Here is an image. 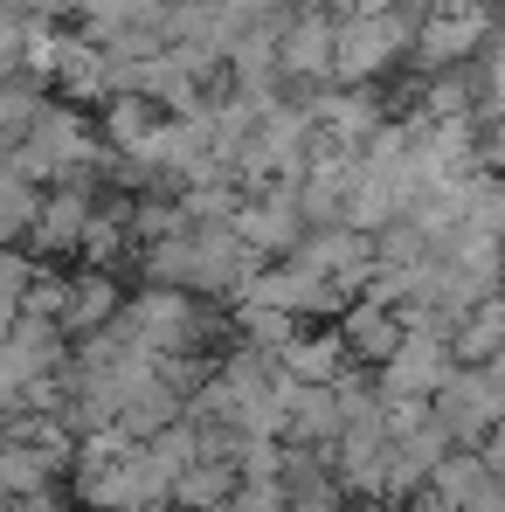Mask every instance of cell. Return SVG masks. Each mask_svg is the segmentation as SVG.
Here are the masks:
<instances>
[{
    "instance_id": "cell-6",
    "label": "cell",
    "mask_w": 505,
    "mask_h": 512,
    "mask_svg": "<svg viewBox=\"0 0 505 512\" xmlns=\"http://www.w3.org/2000/svg\"><path fill=\"white\" fill-rule=\"evenodd\" d=\"M229 229H236L256 256H284V250H298V243L312 236V222H305V208H298V187H277V194H263V201H243V208L229 215Z\"/></svg>"
},
{
    "instance_id": "cell-14",
    "label": "cell",
    "mask_w": 505,
    "mask_h": 512,
    "mask_svg": "<svg viewBox=\"0 0 505 512\" xmlns=\"http://www.w3.org/2000/svg\"><path fill=\"white\" fill-rule=\"evenodd\" d=\"M28 35H35V21H28L14 0H0V77H21V63H28Z\"/></svg>"
},
{
    "instance_id": "cell-2",
    "label": "cell",
    "mask_w": 505,
    "mask_h": 512,
    "mask_svg": "<svg viewBox=\"0 0 505 512\" xmlns=\"http://www.w3.org/2000/svg\"><path fill=\"white\" fill-rule=\"evenodd\" d=\"M492 28H499L492 7L436 0V7L422 14V28H416V63L429 70V77H436V70H464V63H478V56L492 49Z\"/></svg>"
},
{
    "instance_id": "cell-8",
    "label": "cell",
    "mask_w": 505,
    "mask_h": 512,
    "mask_svg": "<svg viewBox=\"0 0 505 512\" xmlns=\"http://www.w3.org/2000/svg\"><path fill=\"white\" fill-rule=\"evenodd\" d=\"M339 340L353 346L360 360H388L395 346L409 340V326H402V312H395V305H374V298H353V305L339 312Z\"/></svg>"
},
{
    "instance_id": "cell-3",
    "label": "cell",
    "mask_w": 505,
    "mask_h": 512,
    "mask_svg": "<svg viewBox=\"0 0 505 512\" xmlns=\"http://www.w3.org/2000/svg\"><path fill=\"white\" fill-rule=\"evenodd\" d=\"M381 381H388V395H395V402L443 395V388L457 381V346L443 340V333H429V326H409V340L381 360Z\"/></svg>"
},
{
    "instance_id": "cell-5",
    "label": "cell",
    "mask_w": 505,
    "mask_h": 512,
    "mask_svg": "<svg viewBox=\"0 0 505 512\" xmlns=\"http://www.w3.org/2000/svg\"><path fill=\"white\" fill-rule=\"evenodd\" d=\"M125 326L153 346V353H180V346L201 340V298L194 291H173V284H153L146 298L125 305Z\"/></svg>"
},
{
    "instance_id": "cell-10",
    "label": "cell",
    "mask_w": 505,
    "mask_h": 512,
    "mask_svg": "<svg viewBox=\"0 0 505 512\" xmlns=\"http://www.w3.org/2000/svg\"><path fill=\"white\" fill-rule=\"evenodd\" d=\"M443 416H450V429L505 423V395L492 388V374H457V381L443 388Z\"/></svg>"
},
{
    "instance_id": "cell-4",
    "label": "cell",
    "mask_w": 505,
    "mask_h": 512,
    "mask_svg": "<svg viewBox=\"0 0 505 512\" xmlns=\"http://www.w3.org/2000/svg\"><path fill=\"white\" fill-rule=\"evenodd\" d=\"M333 56H339V14L305 0L291 14V28L277 35V63H284L291 84H333Z\"/></svg>"
},
{
    "instance_id": "cell-11",
    "label": "cell",
    "mask_w": 505,
    "mask_h": 512,
    "mask_svg": "<svg viewBox=\"0 0 505 512\" xmlns=\"http://www.w3.org/2000/svg\"><path fill=\"white\" fill-rule=\"evenodd\" d=\"M125 305H118V284L104 277V270H90V277H77L70 291H63V326L70 333H97V326H111Z\"/></svg>"
},
{
    "instance_id": "cell-12",
    "label": "cell",
    "mask_w": 505,
    "mask_h": 512,
    "mask_svg": "<svg viewBox=\"0 0 505 512\" xmlns=\"http://www.w3.org/2000/svg\"><path fill=\"white\" fill-rule=\"evenodd\" d=\"M450 346H457V360H499L505 353V291H492V298L450 333Z\"/></svg>"
},
{
    "instance_id": "cell-15",
    "label": "cell",
    "mask_w": 505,
    "mask_h": 512,
    "mask_svg": "<svg viewBox=\"0 0 505 512\" xmlns=\"http://www.w3.org/2000/svg\"><path fill=\"white\" fill-rule=\"evenodd\" d=\"M284 360H291V374L298 381H333L339 374V340H298V346H284Z\"/></svg>"
},
{
    "instance_id": "cell-13",
    "label": "cell",
    "mask_w": 505,
    "mask_h": 512,
    "mask_svg": "<svg viewBox=\"0 0 505 512\" xmlns=\"http://www.w3.org/2000/svg\"><path fill=\"white\" fill-rule=\"evenodd\" d=\"M90 14V35L104 42V35H118V28H153V21H167L173 0H84Z\"/></svg>"
},
{
    "instance_id": "cell-19",
    "label": "cell",
    "mask_w": 505,
    "mask_h": 512,
    "mask_svg": "<svg viewBox=\"0 0 505 512\" xmlns=\"http://www.w3.org/2000/svg\"><path fill=\"white\" fill-rule=\"evenodd\" d=\"M485 464L505 471V423H492V443H485Z\"/></svg>"
},
{
    "instance_id": "cell-18",
    "label": "cell",
    "mask_w": 505,
    "mask_h": 512,
    "mask_svg": "<svg viewBox=\"0 0 505 512\" xmlns=\"http://www.w3.org/2000/svg\"><path fill=\"white\" fill-rule=\"evenodd\" d=\"M21 312H28V298H21V291H0V340H14Z\"/></svg>"
},
{
    "instance_id": "cell-7",
    "label": "cell",
    "mask_w": 505,
    "mask_h": 512,
    "mask_svg": "<svg viewBox=\"0 0 505 512\" xmlns=\"http://www.w3.org/2000/svg\"><path fill=\"white\" fill-rule=\"evenodd\" d=\"M90 222H97V194H90V180H70V187L42 194V215H35V243H42V250H84Z\"/></svg>"
},
{
    "instance_id": "cell-1",
    "label": "cell",
    "mask_w": 505,
    "mask_h": 512,
    "mask_svg": "<svg viewBox=\"0 0 505 512\" xmlns=\"http://www.w3.org/2000/svg\"><path fill=\"white\" fill-rule=\"evenodd\" d=\"M422 7H381V14H346L339 21V56L333 84H374L381 70H395L402 56H416Z\"/></svg>"
},
{
    "instance_id": "cell-17",
    "label": "cell",
    "mask_w": 505,
    "mask_h": 512,
    "mask_svg": "<svg viewBox=\"0 0 505 512\" xmlns=\"http://www.w3.org/2000/svg\"><path fill=\"white\" fill-rule=\"evenodd\" d=\"M243 326L256 346H291V312H270V305H243Z\"/></svg>"
},
{
    "instance_id": "cell-16",
    "label": "cell",
    "mask_w": 505,
    "mask_h": 512,
    "mask_svg": "<svg viewBox=\"0 0 505 512\" xmlns=\"http://www.w3.org/2000/svg\"><path fill=\"white\" fill-rule=\"evenodd\" d=\"M291 409H298V429H312V436H319V429L333 436V423H339V402L326 388H291Z\"/></svg>"
},
{
    "instance_id": "cell-9",
    "label": "cell",
    "mask_w": 505,
    "mask_h": 512,
    "mask_svg": "<svg viewBox=\"0 0 505 512\" xmlns=\"http://www.w3.org/2000/svg\"><path fill=\"white\" fill-rule=\"evenodd\" d=\"M167 125V111L153 104V97H139V90H118V97H104V146H118L125 160H139L146 146H153V132Z\"/></svg>"
}]
</instances>
